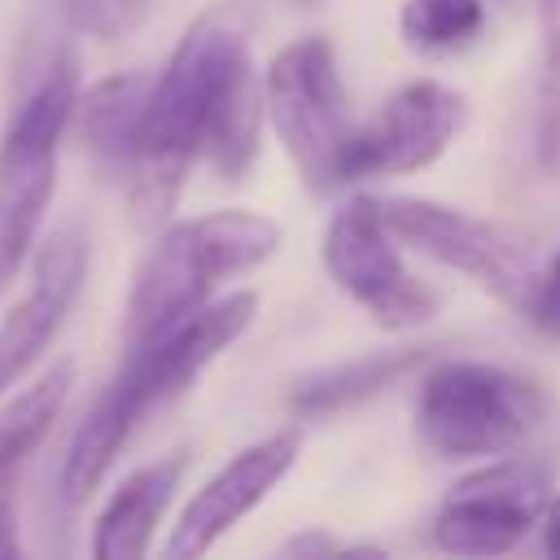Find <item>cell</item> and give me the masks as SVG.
Here are the masks:
<instances>
[{"mask_svg":"<svg viewBox=\"0 0 560 560\" xmlns=\"http://www.w3.org/2000/svg\"><path fill=\"white\" fill-rule=\"evenodd\" d=\"M402 241L381 214V197L354 192L341 201L324 232V271L328 280L359 302L385 332L420 328L438 315V293L416 280L402 262Z\"/></svg>","mask_w":560,"mask_h":560,"instance_id":"cell-7","label":"cell"},{"mask_svg":"<svg viewBox=\"0 0 560 560\" xmlns=\"http://www.w3.org/2000/svg\"><path fill=\"white\" fill-rule=\"evenodd\" d=\"M188 455L175 451L166 459H153L122 477V486L109 494L92 525V556L96 560H136L149 551L158 521L166 516L179 481H184Z\"/></svg>","mask_w":560,"mask_h":560,"instance_id":"cell-13","label":"cell"},{"mask_svg":"<svg viewBox=\"0 0 560 560\" xmlns=\"http://www.w3.org/2000/svg\"><path fill=\"white\" fill-rule=\"evenodd\" d=\"M74 385V359H57L48 372H39L22 394H13L0 407V472H18L26 455L48 438L52 420L61 416Z\"/></svg>","mask_w":560,"mask_h":560,"instance_id":"cell-18","label":"cell"},{"mask_svg":"<svg viewBox=\"0 0 560 560\" xmlns=\"http://www.w3.org/2000/svg\"><path fill=\"white\" fill-rule=\"evenodd\" d=\"M538 529H542V551L560 560V490L547 499V508L538 516Z\"/></svg>","mask_w":560,"mask_h":560,"instance_id":"cell-24","label":"cell"},{"mask_svg":"<svg viewBox=\"0 0 560 560\" xmlns=\"http://www.w3.org/2000/svg\"><path fill=\"white\" fill-rule=\"evenodd\" d=\"M149 79L144 74H105L74 101L70 127L79 131L83 149L105 166V171H131L136 140H140V114H144Z\"/></svg>","mask_w":560,"mask_h":560,"instance_id":"cell-15","label":"cell"},{"mask_svg":"<svg viewBox=\"0 0 560 560\" xmlns=\"http://www.w3.org/2000/svg\"><path fill=\"white\" fill-rule=\"evenodd\" d=\"M551 481L521 455H499L464 472L433 512V542L451 556H503L542 516Z\"/></svg>","mask_w":560,"mask_h":560,"instance_id":"cell-8","label":"cell"},{"mask_svg":"<svg viewBox=\"0 0 560 560\" xmlns=\"http://www.w3.org/2000/svg\"><path fill=\"white\" fill-rule=\"evenodd\" d=\"M140 4L144 0H66V18H70L74 31L114 39V35H122L136 22Z\"/></svg>","mask_w":560,"mask_h":560,"instance_id":"cell-21","label":"cell"},{"mask_svg":"<svg viewBox=\"0 0 560 560\" xmlns=\"http://www.w3.org/2000/svg\"><path fill=\"white\" fill-rule=\"evenodd\" d=\"M258 315V293L254 289H236L223 298H210L201 311H192L188 319L131 341L122 368L114 372V389L136 407V416L144 420L153 407H162L166 398L184 394Z\"/></svg>","mask_w":560,"mask_h":560,"instance_id":"cell-9","label":"cell"},{"mask_svg":"<svg viewBox=\"0 0 560 560\" xmlns=\"http://www.w3.org/2000/svg\"><path fill=\"white\" fill-rule=\"evenodd\" d=\"M88 276V236L79 228H57L31 267V289L0 319V394L18 385L31 363L61 332Z\"/></svg>","mask_w":560,"mask_h":560,"instance_id":"cell-12","label":"cell"},{"mask_svg":"<svg viewBox=\"0 0 560 560\" xmlns=\"http://www.w3.org/2000/svg\"><path fill=\"white\" fill-rule=\"evenodd\" d=\"M79 101V61L61 52L13 109L0 136V293L35 249L44 210L57 188V153Z\"/></svg>","mask_w":560,"mask_h":560,"instance_id":"cell-4","label":"cell"},{"mask_svg":"<svg viewBox=\"0 0 560 560\" xmlns=\"http://www.w3.org/2000/svg\"><path fill=\"white\" fill-rule=\"evenodd\" d=\"M249 26V0H219L201 9L179 35L162 74L149 79L140 140L127 171L131 223L140 232H162L171 223L219 101L254 70Z\"/></svg>","mask_w":560,"mask_h":560,"instance_id":"cell-1","label":"cell"},{"mask_svg":"<svg viewBox=\"0 0 560 560\" xmlns=\"http://www.w3.org/2000/svg\"><path fill=\"white\" fill-rule=\"evenodd\" d=\"M9 486H13V472H0V560H13L22 551L18 525H13V494H9Z\"/></svg>","mask_w":560,"mask_h":560,"instance_id":"cell-23","label":"cell"},{"mask_svg":"<svg viewBox=\"0 0 560 560\" xmlns=\"http://www.w3.org/2000/svg\"><path fill=\"white\" fill-rule=\"evenodd\" d=\"M381 214L402 245H411L416 254L451 271H464L468 280H477L521 315L534 289V276L542 267L529 236H521L508 223H494L429 197H381Z\"/></svg>","mask_w":560,"mask_h":560,"instance_id":"cell-6","label":"cell"},{"mask_svg":"<svg viewBox=\"0 0 560 560\" xmlns=\"http://www.w3.org/2000/svg\"><path fill=\"white\" fill-rule=\"evenodd\" d=\"M302 455V429L284 424L258 442H249L245 451H236L175 516L171 538H166V556L175 560H192L206 556L236 521H245L298 464Z\"/></svg>","mask_w":560,"mask_h":560,"instance_id":"cell-11","label":"cell"},{"mask_svg":"<svg viewBox=\"0 0 560 560\" xmlns=\"http://www.w3.org/2000/svg\"><path fill=\"white\" fill-rule=\"evenodd\" d=\"M486 4L481 0H402L398 31L420 52H451L481 35Z\"/></svg>","mask_w":560,"mask_h":560,"instance_id":"cell-19","label":"cell"},{"mask_svg":"<svg viewBox=\"0 0 560 560\" xmlns=\"http://www.w3.org/2000/svg\"><path fill=\"white\" fill-rule=\"evenodd\" d=\"M429 346H398V350H372L332 368H319L302 381L289 385V411L298 420H324L337 416L346 407H359L368 398H376L381 389H389L394 381H402L407 372H416L424 363Z\"/></svg>","mask_w":560,"mask_h":560,"instance_id":"cell-14","label":"cell"},{"mask_svg":"<svg viewBox=\"0 0 560 560\" xmlns=\"http://www.w3.org/2000/svg\"><path fill=\"white\" fill-rule=\"evenodd\" d=\"M521 319H529L542 337L560 341V245H556V254L538 267L534 289H529V298H525V306H521Z\"/></svg>","mask_w":560,"mask_h":560,"instance_id":"cell-20","label":"cell"},{"mask_svg":"<svg viewBox=\"0 0 560 560\" xmlns=\"http://www.w3.org/2000/svg\"><path fill=\"white\" fill-rule=\"evenodd\" d=\"M464 122V96L438 79H411L350 131L346 184L376 175H411L433 166Z\"/></svg>","mask_w":560,"mask_h":560,"instance_id":"cell-10","label":"cell"},{"mask_svg":"<svg viewBox=\"0 0 560 560\" xmlns=\"http://www.w3.org/2000/svg\"><path fill=\"white\" fill-rule=\"evenodd\" d=\"M136 424H140V416L131 411V402L114 385H105L70 438V451L61 464V499L66 503H88L96 494V486L122 455Z\"/></svg>","mask_w":560,"mask_h":560,"instance_id":"cell-16","label":"cell"},{"mask_svg":"<svg viewBox=\"0 0 560 560\" xmlns=\"http://www.w3.org/2000/svg\"><path fill=\"white\" fill-rule=\"evenodd\" d=\"M551 424V394L499 363L438 359L416 389V433L442 459L521 455Z\"/></svg>","mask_w":560,"mask_h":560,"instance_id":"cell-3","label":"cell"},{"mask_svg":"<svg viewBox=\"0 0 560 560\" xmlns=\"http://www.w3.org/2000/svg\"><path fill=\"white\" fill-rule=\"evenodd\" d=\"M332 551H363L359 542H337L332 534L319 529H302L289 542H280V556H332Z\"/></svg>","mask_w":560,"mask_h":560,"instance_id":"cell-22","label":"cell"},{"mask_svg":"<svg viewBox=\"0 0 560 560\" xmlns=\"http://www.w3.org/2000/svg\"><path fill=\"white\" fill-rule=\"evenodd\" d=\"M267 122L280 136L289 162L311 192L346 188V144H350V96L324 35L284 44L262 70Z\"/></svg>","mask_w":560,"mask_h":560,"instance_id":"cell-5","label":"cell"},{"mask_svg":"<svg viewBox=\"0 0 560 560\" xmlns=\"http://www.w3.org/2000/svg\"><path fill=\"white\" fill-rule=\"evenodd\" d=\"M262 122H267V96H262V79L249 70L214 109L201 158L210 162V171L228 184L245 179L249 166L258 162L262 149Z\"/></svg>","mask_w":560,"mask_h":560,"instance_id":"cell-17","label":"cell"},{"mask_svg":"<svg viewBox=\"0 0 560 560\" xmlns=\"http://www.w3.org/2000/svg\"><path fill=\"white\" fill-rule=\"evenodd\" d=\"M280 245L284 228L258 210H210L166 223L144 262L136 267L127 293V346L188 319L214 298L223 280L262 267L280 254Z\"/></svg>","mask_w":560,"mask_h":560,"instance_id":"cell-2","label":"cell"}]
</instances>
